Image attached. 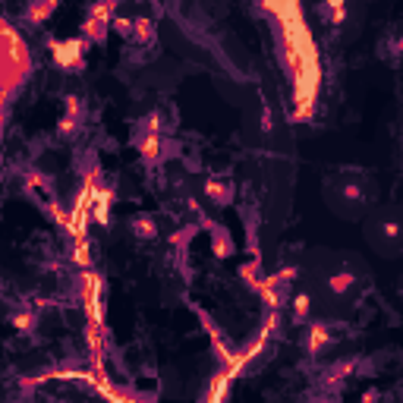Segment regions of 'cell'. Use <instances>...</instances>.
Wrapping results in <instances>:
<instances>
[{"label": "cell", "instance_id": "6da1fadb", "mask_svg": "<svg viewBox=\"0 0 403 403\" xmlns=\"http://www.w3.org/2000/svg\"><path fill=\"white\" fill-rule=\"evenodd\" d=\"M82 44H85V41L69 38V41H54V44H50V50H54V60H57L60 66H76V63L82 60Z\"/></svg>", "mask_w": 403, "mask_h": 403}, {"label": "cell", "instance_id": "7a4b0ae2", "mask_svg": "<svg viewBox=\"0 0 403 403\" xmlns=\"http://www.w3.org/2000/svg\"><path fill=\"white\" fill-rule=\"evenodd\" d=\"M324 343H327V331H324L321 324H312V334H309V350L315 353V350H321Z\"/></svg>", "mask_w": 403, "mask_h": 403}, {"label": "cell", "instance_id": "3957f363", "mask_svg": "<svg viewBox=\"0 0 403 403\" xmlns=\"http://www.w3.org/2000/svg\"><path fill=\"white\" fill-rule=\"evenodd\" d=\"M54 10H57V4H41V7H29V10H25V16H29L32 22H41L44 16H50Z\"/></svg>", "mask_w": 403, "mask_h": 403}, {"label": "cell", "instance_id": "277c9868", "mask_svg": "<svg viewBox=\"0 0 403 403\" xmlns=\"http://www.w3.org/2000/svg\"><path fill=\"white\" fill-rule=\"evenodd\" d=\"M151 35H155L151 22H148V19H136V38H139V41H151Z\"/></svg>", "mask_w": 403, "mask_h": 403}, {"label": "cell", "instance_id": "5b68a950", "mask_svg": "<svg viewBox=\"0 0 403 403\" xmlns=\"http://www.w3.org/2000/svg\"><path fill=\"white\" fill-rule=\"evenodd\" d=\"M142 155H145V158H158V155H161V142H158V139H145V142H142Z\"/></svg>", "mask_w": 403, "mask_h": 403}, {"label": "cell", "instance_id": "8992f818", "mask_svg": "<svg viewBox=\"0 0 403 403\" xmlns=\"http://www.w3.org/2000/svg\"><path fill=\"white\" fill-rule=\"evenodd\" d=\"M136 233H139V236H155V224L145 221V217H139V221H136Z\"/></svg>", "mask_w": 403, "mask_h": 403}, {"label": "cell", "instance_id": "52a82bcc", "mask_svg": "<svg viewBox=\"0 0 403 403\" xmlns=\"http://www.w3.org/2000/svg\"><path fill=\"white\" fill-rule=\"evenodd\" d=\"M350 284H353V277H350V274H337V277H334V281H331V290H337V293H343V290H346Z\"/></svg>", "mask_w": 403, "mask_h": 403}, {"label": "cell", "instance_id": "ba28073f", "mask_svg": "<svg viewBox=\"0 0 403 403\" xmlns=\"http://www.w3.org/2000/svg\"><path fill=\"white\" fill-rule=\"evenodd\" d=\"M324 13H331L334 22H343V13H346V10H343L340 4H331V7H324Z\"/></svg>", "mask_w": 403, "mask_h": 403}, {"label": "cell", "instance_id": "9c48e42d", "mask_svg": "<svg viewBox=\"0 0 403 403\" xmlns=\"http://www.w3.org/2000/svg\"><path fill=\"white\" fill-rule=\"evenodd\" d=\"M296 315H309V296H296Z\"/></svg>", "mask_w": 403, "mask_h": 403}, {"label": "cell", "instance_id": "30bf717a", "mask_svg": "<svg viewBox=\"0 0 403 403\" xmlns=\"http://www.w3.org/2000/svg\"><path fill=\"white\" fill-rule=\"evenodd\" d=\"M16 324H19V331H29V324H32V315H19V318H16Z\"/></svg>", "mask_w": 403, "mask_h": 403}]
</instances>
